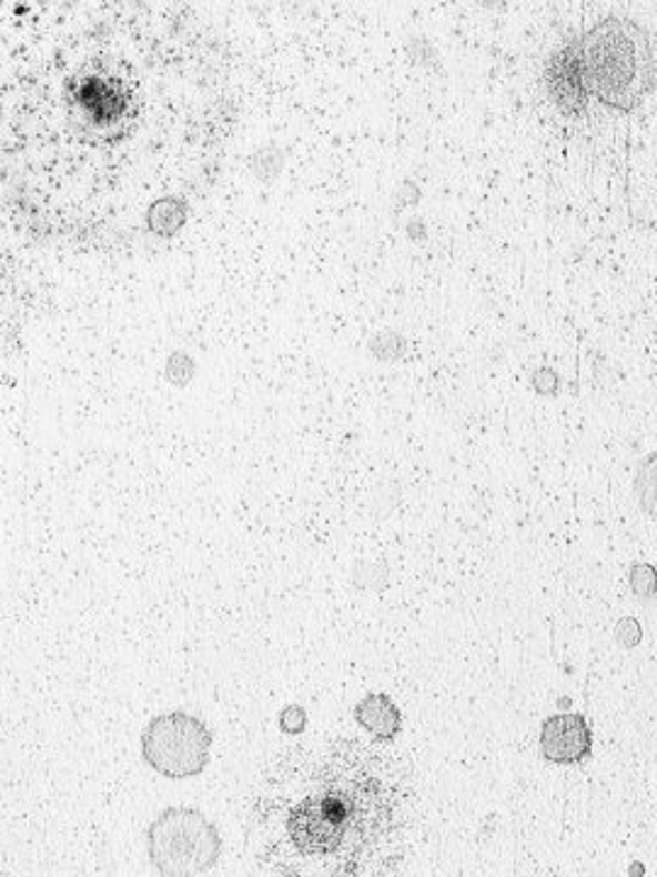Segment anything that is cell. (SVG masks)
Instances as JSON below:
<instances>
[{"instance_id":"obj_1","label":"cell","mask_w":657,"mask_h":877,"mask_svg":"<svg viewBox=\"0 0 657 877\" xmlns=\"http://www.w3.org/2000/svg\"><path fill=\"white\" fill-rule=\"evenodd\" d=\"M416 826L410 758L383 738L281 748L251 799L259 868L285 877H383L407 863Z\"/></svg>"},{"instance_id":"obj_2","label":"cell","mask_w":657,"mask_h":877,"mask_svg":"<svg viewBox=\"0 0 657 877\" xmlns=\"http://www.w3.org/2000/svg\"><path fill=\"white\" fill-rule=\"evenodd\" d=\"M575 40L592 98L624 115L646 103L657 81V61L643 24L624 16H606Z\"/></svg>"},{"instance_id":"obj_3","label":"cell","mask_w":657,"mask_h":877,"mask_svg":"<svg viewBox=\"0 0 657 877\" xmlns=\"http://www.w3.org/2000/svg\"><path fill=\"white\" fill-rule=\"evenodd\" d=\"M146 846L151 866L166 877L205 875L222 854L214 824L191 807L163 809L149 826Z\"/></svg>"},{"instance_id":"obj_4","label":"cell","mask_w":657,"mask_h":877,"mask_svg":"<svg viewBox=\"0 0 657 877\" xmlns=\"http://www.w3.org/2000/svg\"><path fill=\"white\" fill-rule=\"evenodd\" d=\"M212 734L193 714L169 712L149 722L142 734L144 760L163 778L185 780L205 770Z\"/></svg>"},{"instance_id":"obj_5","label":"cell","mask_w":657,"mask_h":877,"mask_svg":"<svg viewBox=\"0 0 657 877\" xmlns=\"http://www.w3.org/2000/svg\"><path fill=\"white\" fill-rule=\"evenodd\" d=\"M543 83L553 100V105L558 108L563 115L579 118L585 115L589 108V83L583 64V54H579L577 40L555 49L550 59L543 69Z\"/></svg>"},{"instance_id":"obj_6","label":"cell","mask_w":657,"mask_h":877,"mask_svg":"<svg viewBox=\"0 0 657 877\" xmlns=\"http://www.w3.org/2000/svg\"><path fill=\"white\" fill-rule=\"evenodd\" d=\"M540 754L558 766H575L592 754V732L583 714H553L540 726Z\"/></svg>"},{"instance_id":"obj_7","label":"cell","mask_w":657,"mask_h":877,"mask_svg":"<svg viewBox=\"0 0 657 877\" xmlns=\"http://www.w3.org/2000/svg\"><path fill=\"white\" fill-rule=\"evenodd\" d=\"M353 714H356V722L365 732H371L375 738H383V742H393L402 732V714L395 702L383 693L365 695Z\"/></svg>"},{"instance_id":"obj_8","label":"cell","mask_w":657,"mask_h":877,"mask_svg":"<svg viewBox=\"0 0 657 877\" xmlns=\"http://www.w3.org/2000/svg\"><path fill=\"white\" fill-rule=\"evenodd\" d=\"M188 220V205L181 198H159L146 210V228L156 236H173L183 230Z\"/></svg>"},{"instance_id":"obj_9","label":"cell","mask_w":657,"mask_h":877,"mask_svg":"<svg viewBox=\"0 0 657 877\" xmlns=\"http://www.w3.org/2000/svg\"><path fill=\"white\" fill-rule=\"evenodd\" d=\"M634 495L638 507L657 520V451L638 463L634 473Z\"/></svg>"},{"instance_id":"obj_10","label":"cell","mask_w":657,"mask_h":877,"mask_svg":"<svg viewBox=\"0 0 657 877\" xmlns=\"http://www.w3.org/2000/svg\"><path fill=\"white\" fill-rule=\"evenodd\" d=\"M285 167V152L275 142L261 144L254 154L249 157V169L263 183H273L277 173Z\"/></svg>"},{"instance_id":"obj_11","label":"cell","mask_w":657,"mask_h":877,"mask_svg":"<svg viewBox=\"0 0 657 877\" xmlns=\"http://www.w3.org/2000/svg\"><path fill=\"white\" fill-rule=\"evenodd\" d=\"M630 591L640 599H650L657 593V571L648 563H636L630 568Z\"/></svg>"},{"instance_id":"obj_12","label":"cell","mask_w":657,"mask_h":877,"mask_svg":"<svg viewBox=\"0 0 657 877\" xmlns=\"http://www.w3.org/2000/svg\"><path fill=\"white\" fill-rule=\"evenodd\" d=\"M193 359L188 356V354H183V351H175V354L169 359V366H166V373H169V379L175 383V385H183V383H188L193 379Z\"/></svg>"},{"instance_id":"obj_13","label":"cell","mask_w":657,"mask_h":877,"mask_svg":"<svg viewBox=\"0 0 657 877\" xmlns=\"http://www.w3.org/2000/svg\"><path fill=\"white\" fill-rule=\"evenodd\" d=\"M305 724H307V714L302 707H287L281 714V729L285 734H300L302 729H305Z\"/></svg>"},{"instance_id":"obj_14","label":"cell","mask_w":657,"mask_h":877,"mask_svg":"<svg viewBox=\"0 0 657 877\" xmlns=\"http://www.w3.org/2000/svg\"><path fill=\"white\" fill-rule=\"evenodd\" d=\"M534 385L540 395H555V391H558V375H555L550 369H540L534 375Z\"/></svg>"}]
</instances>
